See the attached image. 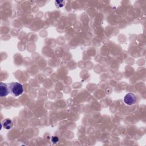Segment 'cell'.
Instances as JSON below:
<instances>
[{
	"instance_id": "obj_1",
	"label": "cell",
	"mask_w": 146,
	"mask_h": 146,
	"mask_svg": "<svg viewBox=\"0 0 146 146\" xmlns=\"http://www.w3.org/2000/svg\"><path fill=\"white\" fill-rule=\"evenodd\" d=\"M10 92L15 96H18L23 92V86L18 82H11L9 84Z\"/></svg>"
},
{
	"instance_id": "obj_2",
	"label": "cell",
	"mask_w": 146,
	"mask_h": 146,
	"mask_svg": "<svg viewBox=\"0 0 146 146\" xmlns=\"http://www.w3.org/2000/svg\"><path fill=\"white\" fill-rule=\"evenodd\" d=\"M136 102V97L132 93H128L124 98V102L127 105L134 104Z\"/></svg>"
},
{
	"instance_id": "obj_3",
	"label": "cell",
	"mask_w": 146,
	"mask_h": 146,
	"mask_svg": "<svg viewBox=\"0 0 146 146\" xmlns=\"http://www.w3.org/2000/svg\"><path fill=\"white\" fill-rule=\"evenodd\" d=\"M10 92L9 86L7 84L1 82L0 83V96L1 97H5L7 96Z\"/></svg>"
},
{
	"instance_id": "obj_4",
	"label": "cell",
	"mask_w": 146,
	"mask_h": 146,
	"mask_svg": "<svg viewBox=\"0 0 146 146\" xmlns=\"http://www.w3.org/2000/svg\"><path fill=\"white\" fill-rule=\"evenodd\" d=\"M2 125L4 128H5L6 129H9L11 128L13 124L12 121L10 119H6L2 121Z\"/></svg>"
},
{
	"instance_id": "obj_5",
	"label": "cell",
	"mask_w": 146,
	"mask_h": 146,
	"mask_svg": "<svg viewBox=\"0 0 146 146\" xmlns=\"http://www.w3.org/2000/svg\"><path fill=\"white\" fill-rule=\"evenodd\" d=\"M58 140H59V139L57 136H52L51 138V141L54 144L56 143L58 141Z\"/></svg>"
}]
</instances>
